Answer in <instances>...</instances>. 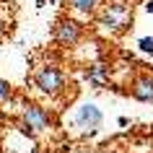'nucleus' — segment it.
<instances>
[{
  "label": "nucleus",
  "mask_w": 153,
  "mask_h": 153,
  "mask_svg": "<svg viewBox=\"0 0 153 153\" xmlns=\"http://www.w3.org/2000/svg\"><path fill=\"white\" fill-rule=\"evenodd\" d=\"M96 24L104 29V31H112V34H125L132 24V5L125 3V0H112L94 13Z\"/></svg>",
  "instance_id": "2"
},
{
  "label": "nucleus",
  "mask_w": 153,
  "mask_h": 153,
  "mask_svg": "<svg viewBox=\"0 0 153 153\" xmlns=\"http://www.w3.org/2000/svg\"><path fill=\"white\" fill-rule=\"evenodd\" d=\"M130 96L140 104H153V78L151 75H137L130 83Z\"/></svg>",
  "instance_id": "7"
},
{
  "label": "nucleus",
  "mask_w": 153,
  "mask_h": 153,
  "mask_svg": "<svg viewBox=\"0 0 153 153\" xmlns=\"http://www.w3.org/2000/svg\"><path fill=\"white\" fill-rule=\"evenodd\" d=\"M137 49L153 55V36H140V39H137Z\"/></svg>",
  "instance_id": "10"
},
{
  "label": "nucleus",
  "mask_w": 153,
  "mask_h": 153,
  "mask_svg": "<svg viewBox=\"0 0 153 153\" xmlns=\"http://www.w3.org/2000/svg\"><path fill=\"white\" fill-rule=\"evenodd\" d=\"M145 10H148V13H153V0H148V3H145Z\"/></svg>",
  "instance_id": "12"
},
{
  "label": "nucleus",
  "mask_w": 153,
  "mask_h": 153,
  "mask_svg": "<svg viewBox=\"0 0 153 153\" xmlns=\"http://www.w3.org/2000/svg\"><path fill=\"white\" fill-rule=\"evenodd\" d=\"M68 10L73 13H81V16H94L101 8V0H65Z\"/></svg>",
  "instance_id": "8"
},
{
  "label": "nucleus",
  "mask_w": 153,
  "mask_h": 153,
  "mask_svg": "<svg viewBox=\"0 0 153 153\" xmlns=\"http://www.w3.org/2000/svg\"><path fill=\"white\" fill-rule=\"evenodd\" d=\"M83 34H86V26L78 18L68 16V13H62L55 21V26H52V42H55L57 47H65V49L75 47L83 39Z\"/></svg>",
  "instance_id": "4"
},
{
  "label": "nucleus",
  "mask_w": 153,
  "mask_h": 153,
  "mask_svg": "<svg viewBox=\"0 0 153 153\" xmlns=\"http://www.w3.org/2000/svg\"><path fill=\"white\" fill-rule=\"evenodd\" d=\"M3 31H5V18L0 16V36H3Z\"/></svg>",
  "instance_id": "11"
},
{
  "label": "nucleus",
  "mask_w": 153,
  "mask_h": 153,
  "mask_svg": "<svg viewBox=\"0 0 153 153\" xmlns=\"http://www.w3.org/2000/svg\"><path fill=\"white\" fill-rule=\"evenodd\" d=\"M31 153H42V148H34V151H31Z\"/></svg>",
  "instance_id": "13"
},
{
  "label": "nucleus",
  "mask_w": 153,
  "mask_h": 153,
  "mask_svg": "<svg viewBox=\"0 0 153 153\" xmlns=\"http://www.w3.org/2000/svg\"><path fill=\"white\" fill-rule=\"evenodd\" d=\"M55 112L47 109L44 104H36V101H24L21 106V117H18V130L24 132L26 137H36L39 132L44 130H52L55 127Z\"/></svg>",
  "instance_id": "1"
},
{
  "label": "nucleus",
  "mask_w": 153,
  "mask_h": 153,
  "mask_svg": "<svg viewBox=\"0 0 153 153\" xmlns=\"http://www.w3.org/2000/svg\"><path fill=\"white\" fill-rule=\"evenodd\" d=\"M31 83H34V88L39 91V94H44V96H62L65 94V73H62V68L60 65H55V62H44V65H39L36 70H34V75H31Z\"/></svg>",
  "instance_id": "3"
},
{
  "label": "nucleus",
  "mask_w": 153,
  "mask_h": 153,
  "mask_svg": "<svg viewBox=\"0 0 153 153\" xmlns=\"http://www.w3.org/2000/svg\"><path fill=\"white\" fill-rule=\"evenodd\" d=\"M73 125H75V130H81L83 135H96L101 130V125H104V112L94 101H83L73 114Z\"/></svg>",
  "instance_id": "5"
},
{
  "label": "nucleus",
  "mask_w": 153,
  "mask_h": 153,
  "mask_svg": "<svg viewBox=\"0 0 153 153\" xmlns=\"http://www.w3.org/2000/svg\"><path fill=\"white\" fill-rule=\"evenodd\" d=\"M10 96H13V86H10L5 78H0V104H5Z\"/></svg>",
  "instance_id": "9"
},
{
  "label": "nucleus",
  "mask_w": 153,
  "mask_h": 153,
  "mask_svg": "<svg viewBox=\"0 0 153 153\" xmlns=\"http://www.w3.org/2000/svg\"><path fill=\"white\" fill-rule=\"evenodd\" d=\"M83 78H86V83H88L91 88H104L112 81V70L104 62H91L86 68V73H83Z\"/></svg>",
  "instance_id": "6"
}]
</instances>
